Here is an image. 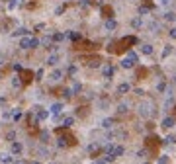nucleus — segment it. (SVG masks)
<instances>
[{"mask_svg":"<svg viewBox=\"0 0 176 164\" xmlns=\"http://www.w3.org/2000/svg\"><path fill=\"white\" fill-rule=\"evenodd\" d=\"M18 6V0H8V10H14Z\"/></svg>","mask_w":176,"mask_h":164,"instance_id":"nucleus-37","label":"nucleus"},{"mask_svg":"<svg viewBox=\"0 0 176 164\" xmlns=\"http://www.w3.org/2000/svg\"><path fill=\"white\" fill-rule=\"evenodd\" d=\"M168 160H170V158H168V156H161V158H158V162L162 164V162H168Z\"/></svg>","mask_w":176,"mask_h":164,"instance_id":"nucleus-50","label":"nucleus"},{"mask_svg":"<svg viewBox=\"0 0 176 164\" xmlns=\"http://www.w3.org/2000/svg\"><path fill=\"white\" fill-rule=\"evenodd\" d=\"M32 76H33V72H32V70H22V76H20V78H22V82H23V84H28L29 80H32Z\"/></svg>","mask_w":176,"mask_h":164,"instance_id":"nucleus-17","label":"nucleus"},{"mask_svg":"<svg viewBox=\"0 0 176 164\" xmlns=\"http://www.w3.org/2000/svg\"><path fill=\"white\" fill-rule=\"evenodd\" d=\"M20 49H32V35H23L20 39Z\"/></svg>","mask_w":176,"mask_h":164,"instance_id":"nucleus-8","label":"nucleus"},{"mask_svg":"<svg viewBox=\"0 0 176 164\" xmlns=\"http://www.w3.org/2000/svg\"><path fill=\"white\" fill-rule=\"evenodd\" d=\"M67 37H69L70 41H78V39H80V33L78 31H69V33H67Z\"/></svg>","mask_w":176,"mask_h":164,"instance_id":"nucleus-24","label":"nucleus"},{"mask_svg":"<svg viewBox=\"0 0 176 164\" xmlns=\"http://www.w3.org/2000/svg\"><path fill=\"white\" fill-rule=\"evenodd\" d=\"M125 155V147L123 145H116V149H114V156L116 158H120V156Z\"/></svg>","mask_w":176,"mask_h":164,"instance_id":"nucleus-21","label":"nucleus"},{"mask_svg":"<svg viewBox=\"0 0 176 164\" xmlns=\"http://www.w3.org/2000/svg\"><path fill=\"white\" fill-rule=\"evenodd\" d=\"M14 70H16V72H22V70H23V66L20 65V63H14Z\"/></svg>","mask_w":176,"mask_h":164,"instance_id":"nucleus-44","label":"nucleus"},{"mask_svg":"<svg viewBox=\"0 0 176 164\" xmlns=\"http://www.w3.org/2000/svg\"><path fill=\"white\" fill-rule=\"evenodd\" d=\"M164 143H168V145H174V143H176V137H174V135H168L166 139H164Z\"/></svg>","mask_w":176,"mask_h":164,"instance_id":"nucleus-36","label":"nucleus"},{"mask_svg":"<svg viewBox=\"0 0 176 164\" xmlns=\"http://www.w3.org/2000/svg\"><path fill=\"white\" fill-rule=\"evenodd\" d=\"M135 65H137V61H133L131 57H125V59H121V69L131 70V69H135Z\"/></svg>","mask_w":176,"mask_h":164,"instance_id":"nucleus-6","label":"nucleus"},{"mask_svg":"<svg viewBox=\"0 0 176 164\" xmlns=\"http://www.w3.org/2000/svg\"><path fill=\"white\" fill-rule=\"evenodd\" d=\"M174 123H176L174 117H172V115H166V117L161 121V127L164 129V131H168V129H172V127H174Z\"/></svg>","mask_w":176,"mask_h":164,"instance_id":"nucleus-2","label":"nucleus"},{"mask_svg":"<svg viewBox=\"0 0 176 164\" xmlns=\"http://www.w3.org/2000/svg\"><path fill=\"white\" fill-rule=\"evenodd\" d=\"M104 29H106V31H114V29H117V22L114 18H108L106 22H104Z\"/></svg>","mask_w":176,"mask_h":164,"instance_id":"nucleus-7","label":"nucleus"},{"mask_svg":"<svg viewBox=\"0 0 176 164\" xmlns=\"http://www.w3.org/2000/svg\"><path fill=\"white\" fill-rule=\"evenodd\" d=\"M39 156H41V158H47V156H49V150H47L45 147H43V149H39Z\"/></svg>","mask_w":176,"mask_h":164,"instance_id":"nucleus-35","label":"nucleus"},{"mask_svg":"<svg viewBox=\"0 0 176 164\" xmlns=\"http://www.w3.org/2000/svg\"><path fill=\"white\" fill-rule=\"evenodd\" d=\"M117 113H121V115L127 113V104H120V106H117Z\"/></svg>","mask_w":176,"mask_h":164,"instance_id":"nucleus-31","label":"nucleus"},{"mask_svg":"<svg viewBox=\"0 0 176 164\" xmlns=\"http://www.w3.org/2000/svg\"><path fill=\"white\" fill-rule=\"evenodd\" d=\"M65 37H67V33H61V31H57V33H53V35H51V39H53L55 43H61Z\"/></svg>","mask_w":176,"mask_h":164,"instance_id":"nucleus-22","label":"nucleus"},{"mask_svg":"<svg viewBox=\"0 0 176 164\" xmlns=\"http://www.w3.org/2000/svg\"><path fill=\"white\" fill-rule=\"evenodd\" d=\"M70 90H73V94H74V96H78V94L82 92V84H80L78 80H74V82H73V86H70Z\"/></svg>","mask_w":176,"mask_h":164,"instance_id":"nucleus-19","label":"nucleus"},{"mask_svg":"<svg viewBox=\"0 0 176 164\" xmlns=\"http://www.w3.org/2000/svg\"><path fill=\"white\" fill-rule=\"evenodd\" d=\"M149 108H153V104H151V102H143V104L139 106V115H141V117H149V115H151Z\"/></svg>","mask_w":176,"mask_h":164,"instance_id":"nucleus-3","label":"nucleus"},{"mask_svg":"<svg viewBox=\"0 0 176 164\" xmlns=\"http://www.w3.org/2000/svg\"><path fill=\"white\" fill-rule=\"evenodd\" d=\"M73 125H74V117H65V119H63V127H65V129H70Z\"/></svg>","mask_w":176,"mask_h":164,"instance_id":"nucleus-23","label":"nucleus"},{"mask_svg":"<svg viewBox=\"0 0 176 164\" xmlns=\"http://www.w3.org/2000/svg\"><path fill=\"white\" fill-rule=\"evenodd\" d=\"M0 78H2V74H0Z\"/></svg>","mask_w":176,"mask_h":164,"instance_id":"nucleus-53","label":"nucleus"},{"mask_svg":"<svg viewBox=\"0 0 176 164\" xmlns=\"http://www.w3.org/2000/svg\"><path fill=\"white\" fill-rule=\"evenodd\" d=\"M57 147H59V149H65L67 147V139L65 137H59V139H57Z\"/></svg>","mask_w":176,"mask_h":164,"instance_id":"nucleus-27","label":"nucleus"},{"mask_svg":"<svg viewBox=\"0 0 176 164\" xmlns=\"http://www.w3.org/2000/svg\"><path fill=\"white\" fill-rule=\"evenodd\" d=\"M168 35H170V39H176V28L168 29Z\"/></svg>","mask_w":176,"mask_h":164,"instance_id":"nucleus-45","label":"nucleus"},{"mask_svg":"<svg viewBox=\"0 0 176 164\" xmlns=\"http://www.w3.org/2000/svg\"><path fill=\"white\" fill-rule=\"evenodd\" d=\"M100 125H102V129H111V127L116 125V119L114 117H106V119H102Z\"/></svg>","mask_w":176,"mask_h":164,"instance_id":"nucleus-10","label":"nucleus"},{"mask_svg":"<svg viewBox=\"0 0 176 164\" xmlns=\"http://www.w3.org/2000/svg\"><path fill=\"white\" fill-rule=\"evenodd\" d=\"M168 55H172V45H166V47H164V49H162V59H166V57Z\"/></svg>","mask_w":176,"mask_h":164,"instance_id":"nucleus-26","label":"nucleus"},{"mask_svg":"<svg viewBox=\"0 0 176 164\" xmlns=\"http://www.w3.org/2000/svg\"><path fill=\"white\" fill-rule=\"evenodd\" d=\"M2 119H4V121L12 119V109H4V112H2Z\"/></svg>","mask_w":176,"mask_h":164,"instance_id":"nucleus-28","label":"nucleus"},{"mask_svg":"<svg viewBox=\"0 0 176 164\" xmlns=\"http://www.w3.org/2000/svg\"><path fill=\"white\" fill-rule=\"evenodd\" d=\"M0 162H6V164H10V162H16V158H14V155H12V152H2V155H0Z\"/></svg>","mask_w":176,"mask_h":164,"instance_id":"nucleus-12","label":"nucleus"},{"mask_svg":"<svg viewBox=\"0 0 176 164\" xmlns=\"http://www.w3.org/2000/svg\"><path fill=\"white\" fill-rule=\"evenodd\" d=\"M129 90H131L129 82H121V84H117V94H127Z\"/></svg>","mask_w":176,"mask_h":164,"instance_id":"nucleus-14","label":"nucleus"},{"mask_svg":"<svg viewBox=\"0 0 176 164\" xmlns=\"http://www.w3.org/2000/svg\"><path fill=\"white\" fill-rule=\"evenodd\" d=\"M153 45H151V43H143V45H141V53H143V55H153Z\"/></svg>","mask_w":176,"mask_h":164,"instance_id":"nucleus-18","label":"nucleus"},{"mask_svg":"<svg viewBox=\"0 0 176 164\" xmlns=\"http://www.w3.org/2000/svg\"><path fill=\"white\" fill-rule=\"evenodd\" d=\"M10 152L14 156H20L23 152V145L20 143V141H12V145H10Z\"/></svg>","mask_w":176,"mask_h":164,"instance_id":"nucleus-1","label":"nucleus"},{"mask_svg":"<svg viewBox=\"0 0 176 164\" xmlns=\"http://www.w3.org/2000/svg\"><path fill=\"white\" fill-rule=\"evenodd\" d=\"M35 112H37V115H35V121H45L47 117L51 115V112H49V109H39V108H35Z\"/></svg>","mask_w":176,"mask_h":164,"instance_id":"nucleus-5","label":"nucleus"},{"mask_svg":"<svg viewBox=\"0 0 176 164\" xmlns=\"http://www.w3.org/2000/svg\"><path fill=\"white\" fill-rule=\"evenodd\" d=\"M39 139H41V143H43V145H45V143H49V133H47V131H41Z\"/></svg>","mask_w":176,"mask_h":164,"instance_id":"nucleus-30","label":"nucleus"},{"mask_svg":"<svg viewBox=\"0 0 176 164\" xmlns=\"http://www.w3.org/2000/svg\"><path fill=\"white\" fill-rule=\"evenodd\" d=\"M22 117H23V112H22V109H20V108L12 109V121H16V123H18L20 119H22Z\"/></svg>","mask_w":176,"mask_h":164,"instance_id":"nucleus-16","label":"nucleus"},{"mask_svg":"<svg viewBox=\"0 0 176 164\" xmlns=\"http://www.w3.org/2000/svg\"><path fill=\"white\" fill-rule=\"evenodd\" d=\"M41 78H43V69H39L35 72V80H41Z\"/></svg>","mask_w":176,"mask_h":164,"instance_id":"nucleus-43","label":"nucleus"},{"mask_svg":"<svg viewBox=\"0 0 176 164\" xmlns=\"http://www.w3.org/2000/svg\"><path fill=\"white\" fill-rule=\"evenodd\" d=\"M86 149H88V152H96V150H98V145H96V143H92V145H88Z\"/></svg>","mask_w":176,"mask_h":164,"instance_id":"nucleus-38","label":"nucleus"},{"mask_svg":"<svg viewBox=\"0 0 176 164\" xmlns=\"http://www.w3.org/2000/svg\"><path fill=\"white\" fill-rule=\"evenodd\" d=\"M174 80H176V74H174Z\"/></svg>","mask_w":176,"mask_h":164,"instance_id":"nucleus-52","label":"nucleus"},{"mask_svg":"<svg viewBox=\"0 0 176 164\" xmlns=\"http://www.w3.org/2000/svg\"><path fill=\"white\" fill-rule=\"evenodd\" d=\"M63 96H65V98H73L74 94H73V90H70V88H65V90H63Z\"/></svg>","mask_w":176,"mask_h":164,"instance_id":"nucleus-34","label":"nucleus"},{"mask_svg":"<svg viewBox=\"0 0 176 164\" xmlns=\"http://www.w3.org/2000/svg\"><path fill=\"white\" fill-rule=\"evenodd\" d=\"M80 6H82V8H88V6H90V0H80Z\"/></svg>","mask_w":176,"mask_h":164,"instance_id":"nucleus-47","label":"nucleus"},{"mask_svg":"<svg viewBox=\"0 0 176 164\" xmlns=\"http://www.w3.org/2000/svg\"><path fill=\"white\" fill-rule=\"evenodd\" d=\"M114 72H116V70H114V66H111V65H104V66H102V76H104L106 80L114 78Z\"/></svg>","mask_w":176,"mask_h":164,"instance_id":"nucleus-4","label":"nucleus"},{"mask_svg":"<svg viewBox=\"0 0 176 164\" xmlns=\"http://www.w3.org/2000/svg\"><path fill=\"white\" fill-rule=\"evenodd\" d=\"M2 104H6V98H4V96L0 98V106H2Z\"/></svg>","mask_w":176,"mask_h":164,"instance_id":"nucleus-51","label":"nucleus"},{"mask_svg":"<svg viewBox=\"0 0 176 164\" xmlns=\"http://www.w3.org/2000/svg\"><path fill=\"white\" fill-rule=\"evenodd\" d=\"M139 14H141V16H145V14H149V8H145V6H143V8H139Z\"/></svg>","mask_w":176,"mask_h":164,"instance_id":"nucleus-48","label":"nucleus"},{"mask_svg":"<svg viewBox=\"0 0 176 164\" xmlns=\"http://www.w3.org/2000/svg\"><path fill=\"white\" fill-rule=\"evenodd\" d=\"M63 12H65V6H59V8L55 10V14H57V16H59V14H63Z\"/></svg>","mask_w":176,"mask_h":164,"instance_id":"nucleus-49","label":"nucleus"},{"mask_svg":"<svg viewBox=\"0 0 176 164\" xmlns=\"http://www.w3.org/2000/svg\"><path fill=\"white\" fill-rule=\"evenodd\" d=\"M161 4H162V6H164V8H168V6H170V4H172V0H161Z\"/></svg>","mask_w":176,"mask_h":164,"instance_id":"nucleus-46","label":"nucleus"},{"mask_svg":"<svg viewBox=\"0 0 176 164\" xmlns=\"http://www.w3.org/2000/svg\"><path fill=\"white\" fill-rule=\"evenodd\" d=\"M12 86H14V88H20V86H22V80H20V76H14V78H12Z\"/></svg>","mask_w":176,"mask_h":164,"instance_id":"nucleus-32","label":"nucleus"},{"mask_svg":"<svg viewBox=\"0 0 176 164\" xmlns=\"http://www.w3.org/2000/svg\"><path fill=\"white\" fill-rule=\"evenodd\" d=\"M127 57H131L133 61H139V55H137V53H135V51H131V49H129V51H127Z\"/></svg>","mask_w":176,"mask_h":164,"instance_id":"nucleus-33","label":"nucleus"},{"mask_svg":"<svg viewBox=\"0 0 176 164\" xmlns=\"http://www.w3.org/2000/svg\"><path fill=\"white\" fill-rule=\"evenodd\" d=\"M63 76H65V72H63V70H61V69H55V70H53V72H51V74H49V78H51L53 82H59V80L63 78Z\"/></svg>","mask_w":176,"mask_h":164,"instance_id":"nucleus-9","label":"nucleus"},{"mask_svg":"<svg viewBox=\"0 0 176 164\" xmlns=\"http://www.w3.org/2000/svg\"><path fill=\"white\" fill-rule=\"evenodd\" d=\"M141 26H143V22H141V18H133V20H131V28L139 29Z\"/></svg>","mask_w":176,"mask_h":164,"instance_id":"nucleus-25","label":"nucleus"},{"mask_svg":"<svg viewBox=\"0 0 176 164\" xmlns=\"http://www.w3.org/2000/svg\"><path fill=\"white\" fill-rule=\"evenodd\" d=\"M59 61H61V59H59L57 53H53V55L47 57V65H49V66H57V63H59Z\"/></svg>","mask_w":176,"mask_h":164,"instance_id":"nucleus-15","label":"nucleus"},{"mask_svg":"<svg viewBox=\"0 0 176 164\" xmlns=\"http://www.w3.org/2000/svg\"><path fill=\"white\" fill-rule=\"evenodd\" d=\"M29 33L32 31H29L28 28H18L14 33H12V37H23V35H29Z\"/></svg>","mask_w":176,"mask_h":164,"instance_id":"nucleus-13","label":"nucleus"},{"mask_svg":"<svg viewBox=\"0 0 176 164\" xmlns=\"http://www.w3.org/2000/svg\"><path fill=\"white\" fill-rule=\"evenodd\" d=\"M49 112H51L53 115H59V113L63 112V102H55L51 108H49Z\"/></svg>","mask_w":176,"mask_h":164,"instance_id":"nucleus-11","label":"nucleus"},{"mask_svg":"<svg viewBox=\"0 0 176 164\" xmlns=\"http://www.w3.org/2000/svg\"><path fill=\"white\" fill-rule=\"evenodd\" d=\"M6 139H8V141H10V143H12V141H14V139H16V133H14V131H10V133H8V135H6Z\"/></svg>","mask_w":176,"mask_h":164,"instance_id":"nucleus-42","label":"nucleus"},{"mask_svg":"<svg viewBox=\"0 0 176 164\" xmlns=\"http://www.w3.org/2000/svg\"><path fill=\"white\" fill-rule=\"evenodd\" d=\"M114 149H116L114 143H106V145L102 147V152H104V155H114Z\"/></svg>","mask_w":176,"mask_h":164,"instance_id":"nucleus-20","label":"nucleus"},{"mask_svg":"<svg viewBox=\"0 0 176 164\" xmlns=\"http://www.w3.org/2000/svg\"><path fill=\"white\" fill-rule=\"evenodd\" d=\"M145 156H147V150H139V152H137V158L139 160H143Z\"/></svg>","mask_w":176,"mask_h":164,"instance_id":"nucleus-41","label":"nucleus"},{"mask_svg":"<svg viewBox=\"0 0 176 164\" xmlns=\"http://www.w3.org/2000/svg\"><path fill=\"white\" fill-rule=\"evenodd\" d=\"M157 90H158V92H164V90H166V82H158Z\"/></svg>","mask_w":176,"mask_h":164,"instance_id":"nucleus-39","label":"nucleus"},{"mask_svg":"<svg viewBox=\"0 0 176 164\" xmlns=\"http://www.w3.org/2000/svg\"><path fill=\"white\" fill-rule=\"evenodd\" d=\"M164 20L172 22V20H176V18H174V14H172V12H166V14H164Z\"/></svg>","mask_w":176,"mask_h":164,"instance_id":"nucleus-40","label":"nucleus"},{"mask_svg":"<svg viewBox=\"0 0 176 164\" xmlns=\"http://www.w3.org/2000/svg\"><path fill=\"white\" fill-rule=\"evenodd\" d=\"M76 70H78V66H76V65H69V69H67V72H69L70 76H74V74H76Z\"/></svg>","mask_w":176,"mask_h":164,"instance_id":"nucleus-29","label":"nucleus"}]
</instances>
